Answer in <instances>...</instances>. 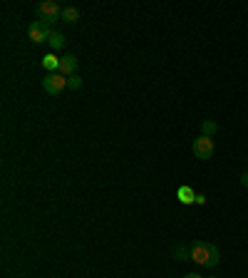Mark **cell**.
<instances>
[{"instance_id":"obj_1","label":"cell","mask_w":248,"mask_h":278,"mask_svg":"<svg viewBox=\"0 0 248 278\" xmlns=\"http://www.w3.org/2000/svg\"><path fill=\"white\" fill-rule=\"evenodd\" d=\"M189 261H194V264H199V266H206V269H216V266L221 264V254H219V249H216L214 244H209V241H196V244L191 246Z\"/></svg>"},{"instance_id":"obj_12","label":"cell","mask_w":248,"mask_h":278,"mask_svg":"<svg viewBox=\"0 0 248 278\" xmlns=\"http://www.w3.org/2000/svg\"><path fill=\"white\" fill-rule=\"evenodd\" d=\"M174 256H176L179 261H189V256H191V246H184V244L174 246Z\"/></svg>"},{"instance_id":"obj_15","label":"cell","mask_w":248,"mask_h":278,"mask_svg":"<svg viewBox=\"0 0 248 278\" xmlns=\"http://www.w3.org/2000/svg\"><path fill=\"white\" fill-rule=\"evenodd\" d=\"M241 184L248 189V172H244V174H241Z\"/></svg>"},{"instance_id":"obj_8","label":"cell","mask_w":248,"mask_h":278,"mask_svg":"<svg viewBox=\"0 0 248 278\" xmlns=\"http://www.w3.org/2000/svg\"><path fill=\"white\" fill-rule=\"evenodd\" d=\"M47 45L52 47V50H62L65 45H67V37L60 32V30H52V35H50V40H47Z\"/></svg>"},{"instance_id":"obj_7","label":"cell","mask_w":248,"mask_h":278,"mask_svg":"<svg viewBox=\"0 0 248 278\" xmlns=\"http://www.w3.org/2000/svg\"><path fill=\"white\" fill-rule=\"evenodd\" d=\"M176 199H179L181 204H194V201H196V191H194L191 186H186V184H184V186H179V189H176Z\"/></svg>"},{"instance_id":"obj_4","label":"cell","mask_w":248,"mask_h":278,"mask_svg":"<svg viewBox=\"0 0 248 278\" xmlns=\"http://www.w3.org/2000/svg\"><path fill=\"white\" fill-rule=\"evenodd\" d=\"M67 87V77L65 75H60V72H50L45 80H42V90L47 92V94H60L62 90Z\"/></svg>"},{"instance_id":"obj_9","label":"cell","mask_w":248,"mask_h":278,"mask_svg":"<svg viewBox=\"0 0 248 278\" xmlns=\"http://www.w3.org/2000/svg\"><path fill=\"white\" fill-rule=\"evenodd\" d=\"M42 67L50 70V72H60V57H57L55 52L45 55V57H42Z\"/></svg>"},{"instance_id":"obj_3","label":"cell","mask_w":248,"mask_h":278,"mask_svg":"<svg viewBox=\"0 0 248 278\" xmlns=\"http://www.w3.org/2000/svg\"><path fill=\"white\" fill-rule=\"evenodd\" d=\"M50 35H52V25H47V22L35 20V22H30V27H27V37H30L35 45H37V42H47Z\"/></svg>"},{"instance_id":"obj_10","label":"cell","mask_w":248,"mask_h":278,"mask_svg":"<svg viewBox=\"0 0 248 278\" xmlns=\"http://www.w3.org/2000/svg\"><path fill=\"white\" fill-rule=\"evenodd\" d=\"M62 20H65V22H70V25H75V22L80 20V10H77L75 5L62 7Z\"/></svg>"},{"instance_id":"obj_11","label":"cell","mask_w":248,"mask_h":278,"mask_svg":"<svg viewBox=\"0 0 248 278\" xmlns=\"http://www.w3.org/2000/svg\"><path fill=\"white\" fill-rule=\"evenodd\" d=\"M216 132H219V124H216V122H211V119L201 122V134H204V137H214Z\"/></svg>"},{"instance_id":"obj_13","label":"cell","mask_w":248,"mask_h":278,"mask_svg":"<svg viewBox=\"0 0 248 278\" xmlns=\"http://www.w3.org/2000/svg\"><path fill=\"white\" fill-rule=\"evenodd\" d=\"M67 87H72V90H80V87H82V77H80V75H72V77H67Z\"/></svg>"},{"instance_id":"obj_2","label":"cell","mask_w":248,"mask_h":278,"mask_svg":"<svg viewBox=\"0 0 248 278\" xmlns=\"http://www.w3.org/2000/svg\"><path fill=\"white\" fill-rule=\"evenodd\" d=\"M35 12H37L40 22H47V25H52L55 20H62V7H60V2H55V0L40 2V5L35 7Z\"/></svg>"},{"instance_id":"obj_14","label":"cell","mask_w":248,"mask_h":278,"mask_svg":"<svg viewBox=\"0 0 248 278\" xmlns=\"http://www.w3.org/2000/svg\"><path fill=\"white\" fill-rule=\"evenodd\" d=\"M194 204L204 206V204H206V194H196V201H194Z\"/></svg>"},{"instance_id":"obj_5","label":"cell","mask_w":248,"mask_h":278,"mask_svg":"<svg viewBox=\"0 0 248 278\" xmlns=\"http://www.w3.org/2000/svg\"><path fill=\"white\" fill-rule=\"evenodd\" d=\"M194 154H196V159H211L214 157V137L199 134L194 139Z\"/></svg>"},{"instance_id":"obj_6","label":"cell","mask_w":248,"mask_h":278,"mask_svg":"<svg viewBox=\"0 0 248 278\" xmlns=\"http://www.w3.org/2000/svg\"><path fill=\"white\" fill-rule=\"evenodd\" d=\"M60 75H65V77L77 75V57L75 55H62L60 57Z\"/></svg>"},{"instance_id":"obj_16","label":"cell","mask_w":248,"mask_h":278,"mask_svg":"<svg viewBox=\"0 0 248 278\" xmlns=\"http://www.w3.org/2000/svg\"><path fill=\"white\" fill-rule=\"evenodd\" d=\"M184 278H204V276H199V274H186Z\"/></svg>"}]
</instances>
